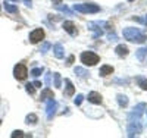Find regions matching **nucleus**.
Here are the masks:
<instances>
[{
  "label": "nucleus",
  "instance_id": "1",
  "mask_svg": "<svg viewBox=\"0 0 147 138\" xmlns=\"http://www.w3.org/2000/svg\"><path fill=\"white\" fill-rule=\"evenodd\" d=\"M122 34H124V37H125V40H128V41H131V43H138V44H141V43H144L146 40H147V37L138 30V28H125L124 31H122Z\"/></svg>",
  "mask_w": 147,
  "mask_h": 138
},
{
  "label": "nucleus",
  "instance_id": "2",
  "mask_svg": "<svg viewBox=\"0 0 147 138\" xmlns=\"http://www.w3.org/2000/svg\"><path fill=\"white\" fill-rule=\"evenodd\" d=\"M100 28H106V30H110V25L106 22V21H94V22H88V30L94 31V35L93 38H97L103 34V31Z\"/></svg>",
  "mask_w": 147,
  "mask_h": 138
},
{
  "label": "nucleus",
  "instance_id": "3",
  "mask_svg": "<svg viewBox=\"0 0 147 138\" xmlns=\"http://www.w3.org/2000/svg\"><path fill=\"white\" fill-rule=\"evenodd\" d=\"M74 10L80 12V13H97L100 10V7L91 3H77L74 5Z\"/></svg>",
  "mask_w": 147,
  "mask_h": 138
},
{
  "label": "nucleus",
  "instance_id": "4",
  "mask_svg": "<svg viewBox=\"0 0 147 138\" xmlns=\"http://www.w3.org/2000/svg\"><path fill=\"white\" fill-rule=\"evenodd\" d=\"M99 60H100V57L93 52H82L81 53V62L85 66H94L96 63H99Z\"/></svg>",
  "mask_w": 147,
  "mask_h": 138
},
{
  "label": "nucleus",
  "instance_id": "5",
  "mask_svg": "<svg viewBox=\"0 0 147 138\" xmlns=\"http://www.w3.org/2000/svg\"><path fill=\"white\" fill-rule=\"evenodd\" d=\"M141 131H143V123H141V120H129L128 128H127V132H128L127 135H128L129 138L140 135Z\"/></svg>",
  "mask_w": 147,
  "mask_h": 138
},
{
  "label": "nucleus",
  "instance_id": "6",
  "mask_svg": "<svg viewBox=\"0 0 147 138\" xmlns=\"http://www.w3.org/2000/svg\"><path fill=\"white\" fill-rule=\"evenodd\" d=\"M146 109H147L146 103H138L136 107L132 109L131 113L128 115V120H141V116H143Z\"/></svg>",
  "mask_w": 147,
  "mask_h": 138
},
{
  "label": "nucleus",
  "instance_id": "7",
  "mask_svg": "<svg viewBox=\"0 0 147 138\" xmlns=\"http://www.w3.org/2000/svg\"><path fill=\"white\" fill-rule=\"evenodd\" d=\"M13 75H15V78L19 79V81H24L27 78V75H28V69L27 66L24 65V63H18L13 69Z\"/></svg>",
  "mask_w": 147,
  "mask_h": 138
},
{
  "label": "nucleus",
  "instance_id": "8",
  "mask_svg": "<svg viewBox=\"0 0 147 138\" xmlns=\"http://www.w3.org/2000/svg\"><path fill=\"white\" fill-rule=\"evenodd\" d=\"M56 110H57V103H56V100L55 98H49V102H47V106H46V116L49 120H52L55 113H56Z\"/></svg>",
  "mask_w": 147,
  "mask_h": 138
},
{
  "label": "nucleus",
  "instance_id": "9",
  "mask_svg": "<svg viewBox=\"0 0 147 138\" xmlns=\"http://www.w3.org/2000/svg\"><path fill=\"white\" fill-rule=\"evenodd\" d=\"M44 38V31L43 30H40V28H37V30H34L31 34H30V41L32 43V44H37V43H40L41 40Z\"/></svg>",
  "mask_w": 147,
  "mask_h": 138
},
{
  "label": "nucleus",
  "instance_id": "10",
  "mask_svg": "<svg viewBox=\"0 0 147 138\" xmlns=\"http://www.w3.org/2000/svg\"><path fill=\"white\" fill-rule=\"evenodd\" d=\"M63 30H65L68 34H71V35H75V34H77L75 25H74V22H71V21H65V22H63Z\"/></svg>",
  "mask_w": 147,
  "mask_h": 138
},
{
  "label": "nucleus",
  "instance_id": "11",
  "mask_svg": "<svg viewBox=\"0 0 147 138\" xmlns=\"http://www.w3.org/2000/svg\"><path fill=\"white\" fill-rule=\"evenodd\" d=\"M88 102L90 103H94V104H100L102 103V96L99 93H96V91H91L88 94Z\"/></svg>",
  "mask_w": 147,
  "mask_h": 138
},
{
  "label": "nucleus",
  "instance_id": "12",
  "mask_svg": "<svg viewBox=\"0 0 147 138\" xmlns=\"http://www.w3.org/2000/svg\"><path fill=\"white\" fill-rule=\"evenodd\" d=\"M53 52H55V56H56L57 59H62V57L65 56L63 46L60 44V43H57V44H55V46H53Z\"/></svg>",
  "mask_w": 147,
  "mask_h": 138
},
{
  "label": "nucleus",
  "instance_id": "13",
  "mask_svg": "<svg viewBox=\"0 0 147 138\" xmlns=\"http://www.w3.org/2000/svg\"><path fill=\"white\" fill-rule=\"evenodd\" d=\"M40 98H41V102H46V100H49V98H55V94H53V91L47 87L46 90H43V91H41Z\"/></svg>",
  "mask_w": 147,
  "mask_h": 138
},
{
  "label": "nucleus",
  "instance_id": "14",
  "mask_svg": "<svg viewBox=\"0 0 147 138\" xmlns=\"http://www.w3.org/2000/svg\"><path fill=\"white\" fill-rule=\"evenodd\" d=\"M115 52H116V55H118L119 57H125V56L128 55V47L124 46V44H119V46L115 48Z\"/></svg>",
  "mask_w": 147,
  "mask_h": 138
},
{
  "label": "nucleus",
  "instance_id": "15",
  "mask_svg": "<svg viewBox=\"0 0 147 138\" xmlns=\"http://www.w3.org/2000/svg\"><path fill=\"white\" fill-rule=\"evenodd\" d=\"M100 73V77H107V75H112L113 73V68L112 66H109V65H103L99 71Z\"/></svg>",
  "mask_w": 147,
  "mask_h": 138
},
{
  "label": "nucleus",
  "instance_id": "16",
  "mask_svg": "<svg viewBox=\"0 0 147 138\" xmlns=\"http://www.w3.org/2000/svg\"><path fill=\"white\" fill-rule=\"evenodd\" d=\"M116 100H118V103L121 107H127L128 106V97L124 96V94H118L116 96Z\"/></svg>",
  "mask_w": 147,
  "mask_h": 138
},
{
  "label": "nucleus",
  "instance_id": "17",
  "mask_svg": "<svg viewBox=\"0 0 147 138\" xmlns=\"http://www.w3.org/2000/svg\"><path fill=\"white\" fill-rule=\"evenodd\" d=\"M55 7H56L57 10H60V12H63V13H66L68 16H72V10H71V9H69V7L66 6V5L63 6V5L57 3V5H55Z\"/></svg>",
  "mask_w": 147,
  "mask_h": 138
},
{
  "label": "nucleus",
  "instance_id": "18",
  "mask_svg": "<svg viewBox=\"0 0 147 138\" xmlns=\"http://www.w3.org/2000/svg\"><path fill=\"white\" fill-rule=\"evenodd\" d=\"M5 9H6V12H9V13H16L18 12V6L16 5H12V3H9V2H5Z\"/></svg>",
  "mask_w": 147,
  "mask_h": 138
},
{
  "label": "nucleus",
  "instance_id": "19",
  "mask_svg": "<svg viewBox=\"0 0 147 138\" xmlns=\"http://www.w3.org/2000/svg\"><path fill=\"white\" fill-rule=\"evenodd\" d=\"M136 81H137L138 87H141L143 90H146V91H147V78H144V77H137V78H136Z\"/></svg>",
  "mask_w": 147,
  "mask_h": 138
},
{
  "label": "nucleus",
  "instance_id": "20",
  "mask_svg": "<svg viewBox=\"0 0 147 138\" xmlns=\"http://www.w3.org/2000/svg\"><path fill=\"white\" fill-rule=\"evenodd\" d=\"M146 56H147V47H141L137 50V59L138 60H144Z\"/></svg>",
  "mask_w": 147,
  "mask_h": 138
},
{
  "label": "nucleus",
  "instance_id": "21",
  "mask_svg": "<svg viewBox=\"0 0 147 138\" xmlns=\"http://www.w3.org/2000/svg\"><path fill=\"white\" fill-rule=\"evenodd\" d=\"M37 120H38V118H37V115L35 113H30L27 118H25V123H31V125H34V123H37Z\"/></svg>",
  "mask_w": 147,
  "mask_h": 138
},
{
  "label": "nucleus",
  "instance_id": "22",
  "mask_svg": "<svg viewBox=\"0 0 147 138\" xmlns=\"http://www.w3.org/2000/svg\"><path fill=\"white\" fill-rule=\"evenodd\" d=\"M66 82V96H74V91H75V88H74V85L69 79H65Z\"/></svg>",
  "mask_w": 147,
  "mask_h": 138
},
{
  "label": "nucleus",
  "instance_id": "23",
  "mask_svg": "<svg viewBox=\"0 0 147 138\" xmlns=\"http://www.w3.org/2000/svg\"><path fill=\"white\" fill-rule=\"evenodd\" d=\"M74 72H75L78 77H81V78H85L88 75V72L85 71V69H82V68H75V69H74Z\"/></svg>",
  "mask_w": 147,
  "mask_h": 138
},
{
  "label": "nucleus",
  "instance_id": "24",
  "mask_svg": "<svg viewBox=\"0 0 147 138\" xmlns=\"http://www.w3.org/2000/svg\"><path fill=\"white\" fill-rule=\"evenodd\" d=\"M55 75V87L56 88H60V85H62V78H60V73H53Z\"/></svg>",
  "mask_w": 147,
  "mask_h": 138
},
{
  "label": "nucleus",
  "instance_id": "25",
  "mask_svg": "<svg viewBox=\"0 0 147 138\" xmlns=\"http://www.w3.org/2000/svg\"><path fill=\"white\" fill-rule=\"evenodd\" d=\"M43 71H44L43 68H34V69L31 71V75H32L34 78H37V77H40V75L43 73Z\"/></svg>",
  "mask_w": 147,
  "mask_h": 138
},
{
  "label": "nucleus",
  "instance_id": "26",
  "mask_svg": "<svg viewBox=\"0 0 147 138\" xmlns=\"http://www.w3.org/2000/svg\"><path fill=\"white\" fill-rule=\"evenodd\" d=\"M44 84H46V87H50V84H52V72H47V73H46Z\"/></svg>",
  "mask_w": 147,
  "mask_h": 138
},
{
  "label": "nucleus",
  "instance_id": "27",
  "mask_svg": "<svg viewBox=\"0 0 147 138\" xmlns=\"http://www.w3.org/2000/svg\"><path fill=\"white\" fill-rule=\"evenodd\" d=\"M50 47H52V44L49 43V41H46V43H43V46H41V48H40V52H41V53L44 55V53L47 52V50L50 48Z\"/></svg>",
  "mask_w": 147,
  "mask_h": 138
},
{
  "label": "nucleus",
  "instance_id": "28",
  "mask_svg": "<svg viewBox=\"0 0 147 138\" xmlns=\"http://www.w3.org/2000/svg\"><path fill=\"white\" fill-rule=\"evenodd\" d=\"M25 90H27V93L34 94V93H35V87H34L32 84H27V85H25Z\"/></svg>",
  "mask_w": 147,
  "mask_h": 138
},
{
  "label": "nucleus",
  "instance_id": "29",
  "mask_svg": "<svg viewBox=\"0 0 147 138\" xmlns=\"http://www.w3.org/2000/svg\"><path fill=\"white\" fill-rule=\"evenodd\" d=\"M82 100H84V96H82V94H78V96L75 97V100H74V103H75L77 106H80V104L82 103Z\"/></svg>",
  "mask_w": 147,
  "mask_h": 138
},
{
  "label": "nucleus",
  "instance_id": "30",
  "mask_svg": "<svg viewBox=\"0 0 147 138\" xmlns=\"http://www.w3.org/2000/svg\"><path fill=\"white\" fill-rule=\"evenodd\" d=\"M10 137H12V138H16V137H24V132H22V131H13Z\"/></svg>",
  "mask_w": 147,
  "mask_h": 138
},
{
  "label": "nucleus",
  "instance_id": "31",
  "mask_svg": "<svg viewBox=\"0 0 147 138\" xmlns=\"http://www.w3.org/2000/svg\"><path fill=\"white\" fill-rule=\"evenodd\" d=\"M107 40H109V41H116L118 37H116V34H109V35H107Z\"/></svg>",
  "mask_w": 147,
  "mask_h": 138
},
{
  "label": "nucleus",
  "instance_id": "32",
  "mask_svg": "<svg viewBox=\"0 0 147 138\" xmlns=\"http://www.w3.org/2000/svg\"><path fill=\"white\" fill-rule=\"evenodd\" d=\"M74 59H75L74 56H69V57H68V60H66V66H69V65L72 63V62H74Z\"/></svg>",
  "mask_w": 147,
  "mask_h": 138
},
{
  "label": "nucleus",
  "instance_id": "33",
  "mask_svg": "<svg viewBox=\"0 0 147 138\" xmlns=\"http://www.w3.org/2000/svg\"><path fill=\"white\" fill-rule=\"evenodd\" d=\"M24 3H25L28 7H31L32 6V0H24Z\"/></svg>",
  "mask_w": 147,
  "mask_h": 138
},
{
  "label": "nucleus",
  "instance_id": "34",
  "mask_svg": "<svg viewBox=\"0 0 147 138\" xmlns=\"http://www.w3.org/2000/svg\"><path fill=\"white\" fill-rule=\"evenodd\" d=\"M32 85H34V87H37V88H40V87H41V82H40V81H34V82H32Z\"/></svg>",
  "mask_w": 147,
  "mask_h": 138
},
{
  "label": "nucleus",
  "instance_id": "35",
  "mask_svg": "<svg viewBox=\"0 0 147 138\" xmlns=\"http://www.w3.org/2000/svg\"><path fill=\"white\" fill-rule=\"evenodd\" d=\"M62 0H53V5H57V3H60Z\"/></svg>",
  "mask_w": 147,
  "mask_h": 138
},
{
  "label": "nucleus",
  "instance_id": "36",
  "mask_svg": "<svg viewBox=\"0 0 147 138\" xmlns=\"http://www.w3.org/2000/svg\"><path fill=\"white\" fill-rule=\"evenodd\" d=\"M144 24H146V27H147V16H146V19H144Z\"/></svg>",
  "mask_w": 147,
  "mask_h": 138
},
{
  "label": "nucleus",
  "instance_id": "37",
  "mask_svg": "<svg viewBox=\"0 0 147 138\" xmlns=\"http://www.w3.org/2000/svg\"><path fill=\"white\" fill-rule=\"evenodd\" d=\"M12 2H18V0H12Z\"/></svg>",
  "mask_w": 147,
  "mask_h": 138
},
{
  "label": "nucleus",
  "instance_id": "38",
  "mask_svg": "<svg viewBox=\"0 0 147 138\" xmlns=\"http://www.w3.org/2000/svg\"><path fill=\"white\" fill-rule=\"evenodd\" d=\"M128 2H134V0H128Z\"/></svg>",
  "mask_w": 147,
  "mask_h": 138
},
{
  "label": "nucleus",
  "instance_id": "39",
  "mask_svg": "<svg viewBox=\"0 0 147 138\" xmlns=\"http://www.w3.org/2000/svg\"><path fill=\"white\" fill-rule=\"evenodd\" d=\"M0 125H2V120H0Z\"/></svg>",
  "mask_w": 147,
  "mask_h": 138
}]
</instances>
